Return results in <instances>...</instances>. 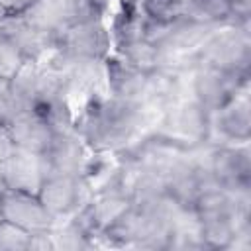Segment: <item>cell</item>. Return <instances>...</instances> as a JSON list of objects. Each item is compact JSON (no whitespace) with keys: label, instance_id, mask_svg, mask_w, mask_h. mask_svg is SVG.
<instances>
[{"label":"cell","instance_id":"cell-1","mask_svg":"<svg viewBox=\"0 0 251 251\" xmlns=\"http://www.w3.org/2000/svg\"><path fill=\"white\" fill-rule=\"evenodd\" d=\"M163 110L159 104L100 94L75 116V129L92 153H122L153 133Z\"/></svg>","mask_w":251,"mask_h":251},{"label":"cell","instance_id":"cell-2","mask_svg":"<svg viewBox=\"0 0 251 251\" xmlns=\"http://www.w3.org/2000/svg\"><path fill=\"white\" fill-rule=\"evenodd\" d=\"M212 65L237 75H249L251 37L249 25H220L194 53V65Z\"/></svg>","mask_w":251,"mask_h":251},{"label":"cell","instance_id":"cell-3","mask_svg":"<svg viewBox=\"0 0 251 251\" xmlns=\"http://www.w3.org/2000/svg\"><path fill=\"white\" fill-rule=\"evenodd\" d=\"M153 133L184 149L198 147L210 141V114L194 98H180L163 110Z\"/></svg>","mask_w":251,"mask_h":251},{"label":"cell","instance_id":"cell-4","mask_svg":"<svg viewBox=\"0 0 251 251\" xmlns=\"http://www.w3.org/2000/svg\"><path fill=\"white\" fill-rule=\"evenodd\" d=\"M247 82H249V75H237L231 71L198 63L192 67L190 90H192V98L208 114H212L220 106H224Z\"/></svg>","mask_w":251,"mask_h":251},{"label":"cell","instance_id":"cell-5","mask_svg":"<svg viewBox=\"0 0 251 251\" xmlns=\"http://www.w3.org/2000/svg\"><path fill=\"white\" fill-rule=\"evenodd\" d=\"M208 165L222 190L235 192L251 188V149L243 143H214Z\"/></svg>","mask_w":251,"mask_h":251},{"label":"cell","instance_id":"cell-6","mask_svg":"<svg viewBox=\"0 0 251 251\" xmlns=\"http://www.w3.org/2000/svg\"><path fill=\"white\" fill-rule=\"evenodd\" d=\"M37 196L55 220H63L76 214L92 198V190L88 188L84 176L49 175Z\"/></svg>","mask_w":251,"mask_h":251},{"label":"cell","instance_id":"cell-7","mask_svg":"<svg viewBox=\"0 0 251 251\" xmlns=\"http://www.w3.org/2000/svg\"><path fill=\"white\" fill-rule=\"evenodd\" d=\"M216 133L222 143H243L251 137V100L249 82L243 84L224 106L210 114V135Z\"/></svg>","mask_w":251,"mask_h":251},{"label":"cell","instance_id":"cell-8","mask_svg":"<svg viewBox=\"0 0 251 251\" xmlns=\"http://www.w3.org/2000/svg\"><path fill=\"white\" fill-rule=\"evenodd\" d=\"M57 51L78 59H106L110 49L108 31L102 20L76 22L57 35Z\"/></svg>","mask_w":251,"mask_h":251},{"label":"cell","instance_id":"cell-9","mask_svg":"<svg viewBox=\"0 0 251 251\" xmlns=\"http://www.w3.org/2000/svg\"><path fill=\"white\" fill-rule=\"evenodd\" d=\"M0 176L4 188L39 194L43 180L49 176L45 155L24 147H16L12 155L0 165Z\"/></svg>","mask_w":251,"mask_h":251},{"label":"cell","instance_id":"cell-10","mask_svg":"<svg viewBox=\"0 0 251 251\" xmlns=\"http://www.w3.org/2000/svg\"><path fill=\"white\" fill-rule=\"evenodd\" d=\"M0 218L27 229L29 233L47 231L55 224V218L45 210L37 194L12 188L0 192Z\"/></svg>","mask_w":251,"mask_h":251},{"label":"cell","instance_id":"cell-11","mask_svg":"<svg viewBox=\"0 0 251 251\" xmlns=\"http://www.w3.org/2000/svg\"><path fill=\"white\" fill-rule=\"evenodd\" d=\"M88 147L76 129L71 131H55L45 155L49 175H71L82 176L86 165L90 161Z\"/></svg>","mask_w":251,"mask_h":251},{"label":"cell","instance_id":"cell-12","mask_svg":"<svg viewBox=\"0 0 251 251\" xmlns=\"http://www.w3.org/2000/svg\"><path fill=\"white\" fill-rule=\"evenodd\" d=\"M0 37L12 41L29 61L47 57L57 45L55 35L33 27L24 20L22 14H6L0 20Z\"/></svg>","mask_w":251,"mask_h":251},{"label":"cell","instance_id":"cell-13","mask_svg":"<svg viewBox=\"0 0 251 251\" xmlns=\"http://www.w3.org/2000/svg\"><path fill=\"white\" fill-rule=\"evenodd\" d=\"M6 127H8L16 147H24V149L37 151V153H45L55 135L49 122L37 110L20 112Z\"/></svg>","mask_w":251,"mask_h":251},{"label":"cell","instance_id":"cell-14","mask_svg":"<svg viewBox=\"0 0 251 251\" xmlns=\"http://www.w3.org/2000/svg\"><path fill=\"white\" fill-rule=\"evenodd\" d=\"M27 24L33 27L59 35L67 25H71L69 18V2L67 0H33L24 12H20Z\"/></svg>","mask_w":251,"mask_h":251},{"label":"cell","instance_id":"cell-15","mask_svg":"<svg viewBox=\"0 0 251 251\" xmlns=\"http://www.w3.org/2000/svg\"><path fill=\"white\" fill-rule=\"evenodd\" d=\"M165 180H167V194L175 202H178L180 206H192L194 208L196 200L200 198V188H198V180H196L194 163L190 159V153L167 173Z\"/></svg>","mask_w":251,"mask_h":251},{"label":"cell","instance_id":"cell-16","mask_svg":"<svg viewBox=\"0 0 251 251\" xmlns=\"http://www.w3.org/2000/svg\"><path fill=\"white\" fill-rule=\"evenodd\" d=\"M184 18L208 25H239L231 16L229 0H184Z\"/></svg>","mask_w":251,"mask_h":251},{"label":"cell","instance_id":"cell-17","mask_svg":"<svg viewBox=\"0 0 251 251\" xmlns=\"http://www.w3.org/2000/svg\"><path fill=\"white\" fill-rule=\"evenodd\" d=\"M118 57L124 59L127 65L141 69V71H155L161 67V51L159 47L151 45L145 39L118 43Z\"/></svg>","mask_w":251,"mask_h":251},{"label":"cell","instance_id":"cell-18","mask_svg":"<svg viewBox=\"0 0 251 251\" xmlns=\"http://www.w3.org/2000/svg\"><path fill=\"white\" fill-rule=\"evenodd\" d=\"M37 73H39V65L37 61H25L24 67L16 73L14 78L8 80L10 90L14 92L16 100L20 102V106L24 110H33L35 106V98H37Z\"/></svg>","mask_w":251,"mask_h":251},{"label":"cell","instance_id":"cell-19","mask_svg":"<svg viewBox=\"0 0 251 251\" xmlns=\"http://www.w3.org/2000/svg\"><path fill=\"white\" fill-rule=\"evenodd\" d=\"M139 6L151 20L173 22L184 18V0H141Z\"/></svg>","mask_w":251,"mask_h":251},{"label":"cell","instance_id":"cell-20","mask_svg":"<svg viewBox=\"0 0 251 251\" xmlns=\"http://www.w3.org/2000/svg\"><path fill=\"white\" fill-rule=\"evenodd\" d=\"M31 233L0 218V251H27Z\"/></svg>","mask_w":251,"mask_h":251},{"label":"cell","instance_id":"cell-21","mask_svg":"<svg viewBox=\"0 0 251 251\" xmlns=\"http://www.w3.org/2000/svg\"><path fill=\"white\" fill-rule=\"evenodd\" d=\"M25 61V55L12 41L0 37V80L14 78Z\"/></svg>","mask_w":251,"mask_h":251},{"label":"cell","instance_id":"cell-22","mask_svg":"<svg viewBox=\"0 0 251 251\" xmlns=\"http://www.w3.org/2000/svg\"><path fill=\"white\" fill-rule=\"evenodd\" d=\"M20 112H24V108L10 90L8 80H0V126H8Z\"/></svg>","mask_w":251,"mask_h":251},{"label":"cell","instance_id":"cell-23","mask_svg":"<svg viewBox=\"0 0 251 251\" xmlns=\"http://www.w3.org/2000/svg\"><path fill=\"white\" fill-rule=\"evenodd\" d=\"M226 249H235V251L251 249V222H245L235 229V233L229 239V243L226 245Z\"/></svg>","mask_w":251,"mask_h":251},{"label":"cell","instance_id":"cell-24","mask_svg":"<svg viewBox=\"0 0 251 251\" xmlns=\"http://www.w3.org/2000/svg\"><path fill=\"white\" fill-rule=\"evenodd\" d=\"M27 251H53V241H51L49 229H47V231L31 233V239H29Z\"/></svg>","mask_w":251,"mask_h":251},{"label":"cell","instance_id":"cell-25","mask_svg":"<svg viewBox=\"0 0 251 251\" xmlns=\"http://www.w3.org/2000/svg\"><path fill=\"white\" fill-rule=\"evenodd\" d=\"M14 149H16V143H14L8 127L6 126H0V165L12 155Z\"/></svg>","mask_w":251,"mask_h":251},{"label":"cell","instance_id":"cell-26","mask_svg":"<svg viewBox=\"0 0 251 251\" xmlns=\"http://www.w3.org/2000/svg\"><path fill=\"white\" fill-rule=\"evenodd\" d=\"M33 0H0V8H4L8 14H20L24 12Z\"/></svg>","mask_w":251,"mask_h":251},{"label":"cell","instance_id":"cell-27","mask_svg":"<svg viewBox=\"0 0 251 251\" xmlns=\"http://www.w3.org/2000/svg\"><path fill=\"white\" fill-rule=\"evenodd\" d=\"M4 190V182H2V176H0V192Z\"/></svg>","mask_w":251,"mask_h":251}]
</instances>
